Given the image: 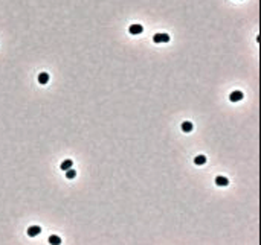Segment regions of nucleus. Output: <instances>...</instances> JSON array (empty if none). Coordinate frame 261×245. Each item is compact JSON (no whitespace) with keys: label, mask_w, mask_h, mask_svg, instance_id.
<instances>
[{"label":"nucleus","mask_w":261,"mask_h":245,"mask_svg":"<svg viewBox=\"0 0 261 245\" xmlns=\"http://www.w3.org/2000/svg\"><path fill=\"white\" fill-rule=\"evenodd\" d=\"M153 41L154 43H168L170 41V35L168 34H156L153 37Z\"/></svg>","instance_id":"obj_1"},{"label":"nucleus","mask_w":261,"mask_h":245,"mask_svg":"<svg viewBox=\"0 0 261 245\" xmlns=\"http://www.w3.org/2000/svg\"><path fill=\"white\" fill-rule=\"evenodd\" d=\"M142 31H144V27L140 24H131L130 27H129V32H130L131 35H139Z\"/></svg>","instance_id":"obj_2"},{"label":"nucleus","mask_w":261,"mask_h":245,"mask_svg":"<svg viewBox=\"0 0 261 245\" xmlns=\"http://www.w3.org/2000/svg\"><path fill=\"white\" fill-rule=\"evenodd\" d=\"M229 99H231V102H238V101L243 99V93L241 92H232L231 96H229Z\"/></svg>","instance_id":"obj_3"},{"label":"nucleus","mask_w":261,"mask_h":245,"mask_svg":"<svg viewBox=\"0 0 261 245\" xmlns=\"http://www.w3.org/2000/svg\"><path fill=\"white\" fill-rule=\"evenodd\" d=\"M215 184H217V186H220V187H225V186H228V184H229V181H228V178H226V177L218 175V177L215 178Z\"/></svg>","instance_id":"obj_4"},{"label":"nucleus","mask_w":261,"mask_h":245,"mask_svg":"<svg viewBox=\"0 0 261 245\" xmlns=\"http://www.w3.org/2000/svg\"><path fill=\"white\" fill-rule=\"evenodd\" d=\"M40 232H41V229H40L38 225H32V227H29V229H28V235H29L31 238L37 236V235H38Z\"/></svg>","instance_id":"obj_5"},{"label":"nucleus","mask_w":261,"mask_h":245,"mask_svg":"<svg viewBox=\"0 0 261 245\" xmlns=\"http://www.w3.org/2000/svg\"><path fill=\"white\" fill-rule=\"evenodd\" d=\"M38 82H40L41 85L47 84V82H49V73H46V72L40 73V75H38Z\"/></svg>","instance_id":"obj_6"},{"label":"nucleus","mask_w":261,"mask_h":245,"mask_svg":"<svg viewBox=\"0 0 261 245\" xmlns=\"http://www.w3.org/2000/svg\"><path fill=\"white\" fill-rule=\"evenodd\" d=\"M192 128H194L192 122H182V131L183 132H191Z\"/></svg>","instance_id":"obj_7"},{"label":"nucleus","mask_w":261,"mask_h":245,"mask_svg":"<svg viewBox=\"0 0 261 245\" xmlns=\"http://www.w3.org/2000/svg\"><path fill=\"white\" fill-rule=\"evenodd\" d=\"M194 163H196L197 166H202V164L206 163V157H205V155H197V157L194 158Z\"/></svg>","instance_id":"obj_8"},{"label":"nucleus","mask_w":261,"mask_h":245,"mask_svg":"<svg viewBox=\"0 0 261 245\" xmlns=\"http://www.w3.org/2000/svg\"><path fill=\"white\" fill-rule=\"evenodd\" d=\"M72 164H73V161L72 160H64L63 163H61V171H67V169H70L72 168Z\"/></svg>","instance_id":"obj_9"},{"label":"nucleus","mask_w":261,"mask_h":245,"mask_svg":"<svg viewBox=\"0 0 261 245\" xmlns=\"http://www.w3.org/2000/svg\"><path fill=\"white\" fill-rule=\"evenodd\" d=\"M64 172H66V177H67L69 180H73V178L76 177V171H75V169H72V168H70V169H67V171H64Z\"/></svg>","instance_id":"obj_10"},{"label":"nucleus","mask_w":261,"mask_h":245,"mask_svg":"<svg viewBox=\"0 0 261 245\" xmlns=\"http://www.w3.org/2000/svg\"><path fill=\"white\" fill-rule=\"evenodd\" d=\"M49 244H55V245L61 244V238H58V236H50V238H49Z\"/></svg>","instance_id":"obj_11"}]
</instances>
